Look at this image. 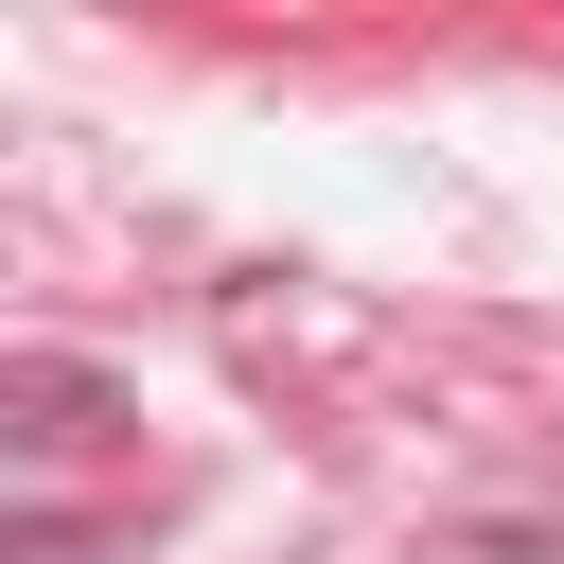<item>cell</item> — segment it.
Wrapping results in <instances>:
<instances>
[{
  "label": "cell",
  "mask_w": 564,
  "mask_h": 564,
  "mask_svg": "<svg viewBox=\"0 0 564 564\" xmlns=\"http://www.w3.org/2000/svg\"><path fill=\"white\" fill-rule=\"evenodd\" d=\"M106 423H123L106 370H70V352H18V370H0V441H18V458H88Z\"/></svg>",
  "instance_id": "6da1fadb"
}]
</instances>
